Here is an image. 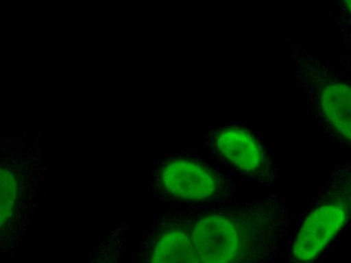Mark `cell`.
I'll list each match as a JSON object with an SVG mask.
<instances>
[{"label": "cell", "mask_w": 351, "mask_h": 263, "mask_svg": "<svg viewBox=\"0 0 351 263\" xmlns=\"http://www.w3.org/2000/svg\"><path fill=\"white\" fill-rule=\"evenodd\" d=\"M351 222V160L329 172L298 230L287 263H315Z\"/></svg>", "instance_id": "cell-1"}, {"label": "cell", "mask_w": 351, "mask_h": 263, "mask_svg": "<svg viewBox=\"0 0 351 263\" xmlns=\"http://www.w3.org/2000/svg\"><path fill=\"white\" fill-rule=\"evenodd\" d=\"M346 5V8H348L349 12L351 14V1H346L344 2Z\"/></svg>", "instance_id": "cell-9"}, {"label": "cell", "mask_w": 351, "mask_h": 263, "mask_svg": "<svg viewBox=\"0 0 351 263\" xmlns=\"http://www.w3.org/2000/svg\"><path fill=\"white\" fill-rule=\"evenodd\" d=\"M130 225L120 221L110 229L82 263H120Z\"/></svg>", "instance_id": "cell-8"}, {"label": "cell", "mask_w": 351, "mask_h": 263, "mask_svg": "<svg viewBox=\"0 0 351 263\" xmlns=\"http://www.w3.org/2000/svg\"><path fill=\"white\" fill-rule=\"evenodd\" d=\"M215 142L221 154L245 172H256L266 163L258 142L243 129H223L217 133Z\"/></svg>", "instance_id": "cell-6"}, {"label": "cell", "mask_w": 351, "mask_h": 263, "mask_svg": "<svg viewBox=\"0 0 351 263\" xmlns=\"http://www.w3.org/2000/svg\"><path fill=\"white\" fill-rule=\"evenodd\" d=\"M46 172L43 155L2 157L1 176V253L17 249L37 210Z\"/></svg>", "instance_id": "cell-2"}, {"label": "cell", "mask_w": 351, "mask_h": 263, "mask_svg": "<svg viewBox=\"0 0 351 263\" xmlns=\"http://www.w3.org/2000/svg\"><path fill=\"white\" fill-rule=\"evenodd\" d=\"M244 225L228 214L198 219L191 236L200 263H269L281 245L253 238Z\"/></svg>", "instance_id": "cell-3"}, {"label": "cell", "mask_w": 351, "mask_h": 263, "mask_svg": "<svg viewBox=\"0 0 351 263\" xmlns=\"http://www.w3.org/2000/svg\"><path fill=\"white\" fill-rule=\"evenodd\" d=\"M130 263H200L191 234L167 229L144 238Z\"/></svg>", "instance_id": "cell-5"}, {"label": "cell", "mask_w": 351, "mask_h": 263, "mask_svg": "<svg viewBox=\"0 0 351 263\" xmlns=\"http://www.w3.org/2000/svg\"><path fill=\"white\" fill-rule=\"evenodd\" d=\"M319 105L332 133L351 146V86L337 82L326 85Z\"/></svg>", "instance_id": "cell-7"}, {"label": "cell", "mask_w": 351, "mask_h": 263, "mask_svg": "<svg viewBox=\"0 0 351 263\" xmlns=\"http://www.w3.org/2000/svg\"><path fill=\"white\" fill-rule=\"evenodd\" d=\"M159 184L169 194L189 201H202L213 196L218 188L215 177L204 166L186 159L165 164L158 175Z\"/></svg>", "instance_id": "cell-4"}]
</instances>
